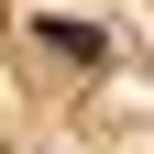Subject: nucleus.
Instances as JSON below:
<instances>
[{"label":"nucleus","mask_w":154,"mask_h":154,"mask_svg":"<svg viewBox=\"0 0 154 154\" xmlns=\"http://www.w3.org/2000/svg\"><path fill=\"white\" fill-rule=\"evenodd\" d=\"M33 33H44V44H66V55H88V66L110 55V33H88V22H33Z\"/></svg>","instance_id":"nucleus-1"}]
</instances>
